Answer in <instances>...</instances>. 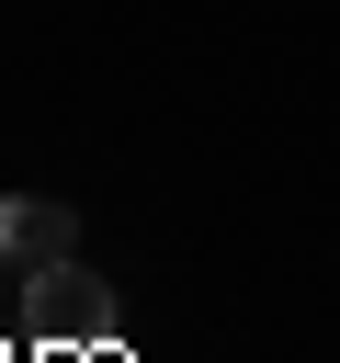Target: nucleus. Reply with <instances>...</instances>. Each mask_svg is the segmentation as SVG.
<instances>
[{
    "mask_svg": "<svg viewBox=\"0 0 340 363\" xmlns=\"http://www.w3.org/2000/svg\"><path fill=\"white\" fill-rule=\"evenodd\" d=\"M11 284H23V272H11V250H0V295H11Z\"/></svg>",
    "mask_w": 340,
    "mask_h": 363,
    "instance_id": "nucleus-2",
    "label": "nucleus"
},
{
    "mask_svg": "<svg viewBox=\"0 0 340 363\" xmlns=\"http://www.w3.org/2000/svg\"><path fill=\"white\" fill-rule=\"evenodd\" d=\"M0 250H11L23 284H45V272L79 261V216H68L57 193H11V204H0Z\"/></svg>",
    "mask_w": 340,
    "mask_h": 363,
    "instance_id": "nucleus-1",
    "label": "nucleus"
}]
</instances>
